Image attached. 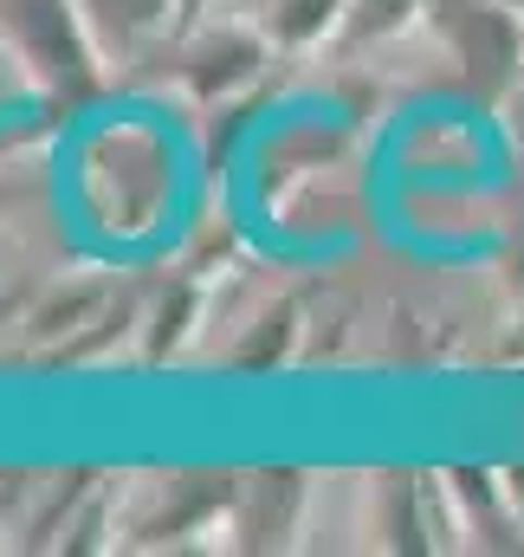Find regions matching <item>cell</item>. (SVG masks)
Listing matches in <instances>:
<instances>
[{"label": "cell", "mask_w": 524, "mask_h": 557, "mask_svg": "<svg viewBox=\"0 0 524 557\" xmlns=\"http://www.w3.org/2000/svg\"><path fill=\"white\" fill-rule=\"evenodd\" d=\"M0 26L52 98H65V104L98 98V85H104L98 33L78 0H0Z\"/></svg>", "instance_id": "6da1fadb"}, {"label": "cell", "mask_w": 524, "mask_h": 557, "mask_svg": "<svg viewBox=\"0 0 524 557\" xmlns=\"http://www.w3.org/2000/svg\"><path fill=\"white\" fill-rule=\"evenodd\" d=\"M440 33L453 39V59L466 65V78L479 91H499L519 65V20L506 13V0H434Z\"/></svg>", "instance_id": "7a4b0ae2"}, {"label": "cell", "mask_w": 524, "mask_h": 557, "mask_svg": "<svg viewBox=\"0 0 524 557\" xmlns=\"http://www.w3.org/2000/svg\"><path fill=\"white\" fill-rule=\"evenodd\" d=\"M265 46L260 39H247V33H208L195 52H188V85L201 91V98H214V91H234V85H247L253 72H260Z\"/></svg>", "instance_id": "3957f363"}, {"label": "cell", "mask_w": 524, "mask_h": 557, "mask_svg": "<svg viewBox=\"0 0 524 557\" xmlns=\"http://www.w3.org/2000/svg\"><path fill=\"white\" fill-rule=\"evenodd\" d=\"M78 7H85L104 52H130L149 33L169 26V13H182V0H78Z\"/></svg>", "instance_id": "277c9868"}, {"label": "cell", "mask_w": 524, "mask_h": 557, "mask_svg": "<svg viewBox=\"0 0 524 557\" xmlns=\"http://www.w3.org/2000/svg\"><path fill=\"white\" fill-rule=\"evenodd\" d=\"M337 7L344 0H278L272 7V39L278 46H311L337 26Z\"/></svg>", "instance_id": "5b68a950"}, {"label": "cell", "mask_w": 524, "mask_h": 557, "mask_svg": "<svg viewBox=\"0 0 524 557\" xmlns=\"http://www.w3.org/2000/svg\"><path fill=\"white\" fill-rule=\"evenodd\" d=\"M285 324H291V311L260 318V337H253V344H240V350H234V363H240V370H253V363H265V357H278V344H285Z\"/></svg>", "instance_id": "8992f818"}, {"label": "cell", "mask_w": 524, "mask_h": 557, "mask_svg": "<svg viewBox=\"0 0 524 557\" xmlns=\"http://www.w3.org/2000/svg\"><path fill=\"white\" fill-rule=\"evenodd\" d=\"M201 7H208V0H182V13H175V20H195Z\"/></svg>", "instance_id": "52a82bcc"}, {"label": "cell", "mask_w": 524, "mask_h": 557, "mask_svg": "<svg viewBox=\"0 0 524 557\" xmlns=\"http://www.w3.org/2000/svg\"><path fill=\"white\" fill-rule=\"evenodd\" d=\"M506 7H519V13H524V0H506Z\"/></svg>", "instance_id": "ba28073f"}]
</instances>
